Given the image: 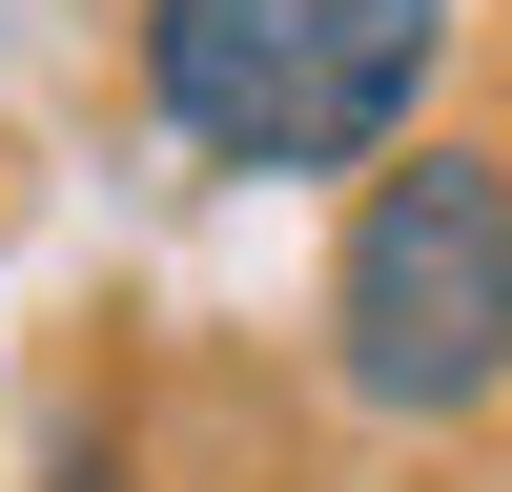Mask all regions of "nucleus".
<instances>
[{"label":"nucleus","instance_id":"obj_1","mask_svg":"<svg viewBox=\"0 0 512 492\" xmlns=\"http://www.w3.org/2000/svg\"><path fill=\"white\" fill-rule=\"evenodd\" d=\"M472 0H144L123 82L205 185H369L431 123Z\"/></svg>","mask_w":512,"mask_h":492},{"label":"nucleus","instance_id":"obj_2","mask_svg":"<svg viewBox=\"0 0 512 492\" xmlns=\"http://www.w3.org/2000/svg\"><path fill=\"white\" fill-rule=\"evenodd\" d=\"M328 390L369 431H492L512 410V144L410 123L328 226Z\"/></svg>","mask_w":512,"mask_h":492}]
</instances>
